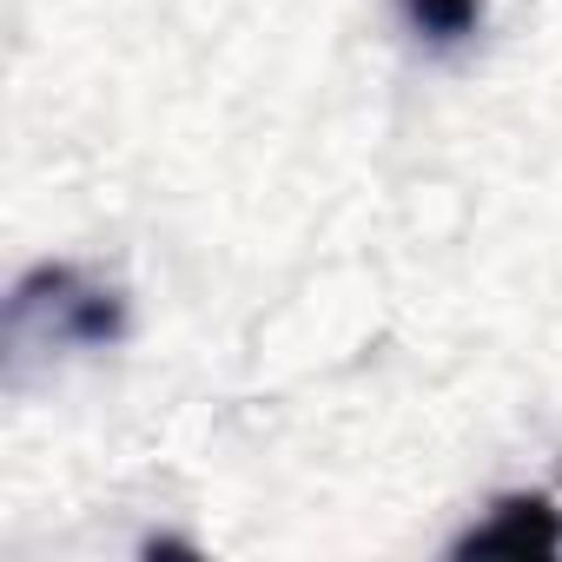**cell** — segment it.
<instances>
[{"mask_svg":"<svg viewBox=\"0 0 562 562\" xmlns=\"http://www.w3.org/2000/svg\"><path fill=\"white\" fill-rule=\"evenodd\" d=\"M126 331V299L80 265H34L8 299V345L27 351H106Z\"/></svg>","mask_w":562,"mask_h":562,"instance_id":"cell-1","label":"cell"},{"mask_svg":"<svg viewBox=\"0 0 562 562\" xmlns=\"http://www.w3.org/2000/svg\"><path fill=\"white\" fill-rule=\"evenodd\" d=\"M562 549V509L549 496H503L490 503L483 522H470L457 536L450 555H555Z\"/></svg>","mask_w":562,"mask_h":562,"instance_id":"cell-2","label":"cell"},{"mask_svg":"<svg viewBox=\"0 0 562 562\" xmlns=\"http://www.w3.org/2000/svg\"><path fill=\"white\" fill-rule=\"evenodd\" d=\"M397 14L430 47H463L483 27V0H397Z\"/></svg>","mask_w":562,"mask_h":562,"instance_id":"cell-3","label":"cell"}]
</instances>
